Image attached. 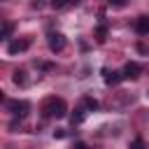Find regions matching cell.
I'll use <instances>...</instances> for the list:
<instances>
[{"instance_id":"7c38bea8","label":"cell","mask_w":149,"mask_h":149,"mask_svg":"<svg viewBox=\"0 0 149 149\" xmlns=\"http://www.w3.org/2000/svg\"><path fill=\"white\" fill-rule=\"evenodd\" d=\"M51 7L54 9H63V7H68V0H51Z\"/></svg>"},{"instance_id":"5b68a950","label":"cell","mask_w":149,"mask_h":149,"mask_svg":"<svg viewBox=\"0 0 149 149\" xmlns=\"http://www.w3.org/2000/svg\"><path fill=\"white\" fill-rule=\"evenodd\" d=\"M140 72H142V68H140V63H126L123 65V70H121V74H123V79H135V77H140Z\"/></svg>"},{"instance_id":"9a60e30c","label":"cell","mask_w":149,"mask_h":149,"mask_svg":"<svg viewBox=\"0 0 149 149\" xmlns=\"http://www.w3.org/2000/svg\"><path fill=\"white\" fill-rule=\"evenodd\" d=\"M107 2H109L112 7H123V5L128 2V0H107Z\"/></svg>"},{"instance_id":"30bf717a","label":"cell","mask_w":149,"mask_h":149,"mask_svg":"<svg viewBox=\"0 0 149 149\" xmlns=\"http://www.w3.org/2000/svg\"><path fill=\"white\" fill-rule=\"evenodd\" d=\"M84 107H88L93 112V109H98V100H93L91 95H84Z\"/></svg>"},{"instance_id":"52a82bcc","label":"cell","mask_w":149,"mask_h":149,"mask_svg":"<svg viewBox=\"0 0 149 149\" xmlns=\"http://www.w3.org/2000/svg\"><path fill=\"white\" fill-rule=\"evenodd\" d=\"M86 119V107L81 105V107H77L74 112H72V116H70V121H72V126H79L81 121Z\"/></svg>"},{"instance_id":"6da1fadb","label":"cell","mask_w":149,"mask_h":149,"mask_svg":"<svg viewBox=\"0 0 149 149\" xmlns=\"http://www.w3.org/2000/svg\"><path fill=\"white\" fill-rule=\"evenodd\" d=\"M65 114H68V105H65L63 98L51 95L42 102V116L44 119H63Z\"/></svg>"},{"instance_id":"ac0fdd59","label":"cell","mask_w":149,"mask_h":149,"mask_svg":"<svg viewBox=\"0 0 149 149\" xmlns=\"http://www.w3.org/2000/svg\"><path fill=\"white\" fill-rule=\"evenodd\" d=\"M77 2H81V0H68V5H77Z\"/></svg>"},{"instance_id":"8fae6325","label":"cell","mask_w":149,"mask_h":149,"mask_svg":"<svg viewBox=\"0 0 149 149\" xmlns=\"http://www.w3.org/2000/svg\"><path fill=\"white\" fill-rule=\"evenodd\" d=\"M9 33H12V23H5V26H2V35H0V37H2V40H9Z\"/></svg>"},{"instance_id":"277c9868","label":"cell","mask_w":149,"mask_h":149,"mask_svg":"<svg viewBox=\"0 0 149 149\" xmlns=\"http://www.w3.org/2000/svg\"><path fill=\"white\" fill-rule=\"evenodd\" d=\"M28 47H30V40H28V37H26V40H14V42L7 44V54H12V56H14V54H21V51H26Z\"/></svg>"},{"instance_id":"9c48e42d","label":"cell","mask_w":149,"mask_h":149,"mask_svg":"<svg viewBox=\"0 0 149 149\" xmlns=\"http://www.w3.org/2000/svg\"><path fill=\"white\" fill-rule=\"evenodd\" d=\"M105 35H107V26H105V23H100V26H98V30H95L98 42H105Z\"/></svg>"},{"instance_id":"3957f363","label":"cell","mask_w":149,"mask_h":149,"mask_svg":"<svg viewBox=\"0 0 149 149\" xmlns=\"http://www.w3.org/2000/svg\"><path fill=\"white\" fill-rule=\"evenodd\" d=\"M47 42H49V49H51V51H61V49L65 47V35L51 30V33L47 35Z\"/></svg>"},{"instance_id":"8992f818","label":"cell","mask_w":149,"mask_h":149,"mask_svg":"<svg viewBox=\"0 0 149 149\" xmlns=\"http://www.w3.org/2000/svg\"><path fill=\"white\" fill-rule=\"evenodd\" d=\"M135 30L137 35H149V14H142L135 19Z\"/></svg>"},{"instance_id":"4fadbf2b","label":"cell","mask_w":149,"mask_h":149,"mask_svg":"<svg viewBox=\"0 0 149 149\" xmlns=\"http://www.w3.org/2000/svg\"><path fill=\"white\" fill-rule=\"evenodd\" d=\"M14 84H26V77H23V72H14Z\"/></svg>"},{"instance_id":"2e32d148","label":"cell","mask_w":149,"mask_h":149,"mask_svg":"<svg viewBox=\"0 0 149 149\" xmlns=\"http://www.w3.org/2000/svg\"><path fill=\"white\" fill-rule=\"evenodd\" d=\"M54 137H65V130H63V128H56V130H54Z\"/></svg>"},{"instance_id":"7a4b0ae2","label":"cell","mask_w":149,"mask_h":149,"mask_svg":"<svg viewBox=\"0 0 149 149\" xmlns=\"http://www.w3.org/2000/svg\"><path fill=\"white\" fill-rule=\"evenodd\" d=\"M5 105H7V109H9L14 116H19V119H23V116L28 114V109H30V102H28V100H5Z\"/></svg>"},{"instance_id":"ba28073f","label":"cell","mask_w":149,"mask_h":149,"mask_svg":"<svg viewBox=\"0 0 149 149\" xmlns=\"http://www.w3.org/2000/svg\"><path fill=\"white\" fill-rule=\"evenodd\" d=\"M102 74H105V84H119V81L123 79V74H121V72H109V70H102Z\"/></svg>"},{"instance_id":"e0dca14e","label":"cell","mask_w":149,"mask_h":149,"mask_svg":"<svg viewBox=\"0 0 149 149\" xmlns=\"http://www.w3.org/2000/svg\"><path fill=\"white\" fill-rule=\"evenodd\" d=\"M74 149H88V147H86L84 142H77V144H74Z\"/></svg>"},{"instance_id":"5bb4252c","label":"cell","mask_w":149,"mask_h":149,"mask_svg":"<svg viewBox=\"0 0 149 149\" xmlns=\"http://www.w3.org/2000/svg\"><path fill=\"white\" fill-rule=\"evenodd\" d=\"M130 149H147V147H144V142H142V140L137 137V140H135V142L130 144Z\"/></svg>"}]
</instances>
